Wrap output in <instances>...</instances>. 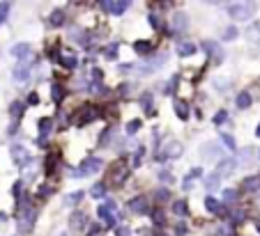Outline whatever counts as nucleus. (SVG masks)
Returning a JSON list of instances; mask_svg holds the SVG:
<instances>
[{
    "label": "nucleus",
    "instance_id": "5701e85b",
    "mask_svg": "<svg viewBox=\"0 0 260 236\" xmlns=\"http://www.w3.org/2000/svg\"><path fill=\"white\" fill-rule=\"evenodd\" d=\"M133 51L140 53V55H150V53H152V44L145 41V39H138L136 44H133Z\"/></svg>",
    "mask_w": 260,
    "mask_h": 236
},
{
    "label": "nucleus",
    "instance_id": "473e14b6",
    "mask_svg": "<svg viewBox=\"0 0 260 236\" xmlns=\"http://www.w3.org/2000/svg\"><path fill=\"white\" fill-rule=\"evenodd\" d=\"M152 220H154V225H159V227H161V225L166 223V213H164V211H161V209L152 211Z\"/></svg>",
    "mask_w": 260,
    "mask_h": 236
},
{
    "label": "nucleus",
    "instance_id": "7c9ffc66",
    "mask_svg": "<svg viewBox=\"0 0 260 236\" xmlns=\"http://www.w3.org/2000/svg\"><path fill=\"white\" fill-rule=\"evenodd\" d=\"M235 37H237V28H233V26L226 28V30H223V34H221V39H223V41H233Z\"/></svg>",
    "mask_w": 260,
    "mask_h": 236
},
{
    "label": "nucleus",
    "instance_id": "09e8293b",
    "mask_svg": "<svg viewBox=\"0 0 260 236\" xmlns=\"http://www.w3.org/2000/svg\"><path fill=\"white\" fill-rule=\"evenodd\" d=\"M138 126H140V122H131V124H127V133H136L138 131Z\"/></svg>",
    "mask_w": 260,
    "mask_h": 236
},
{
    "label": "nucleus",
    "instance_id": "7ed1b4c3",
    "mask_svg": "<svg viewBox=\"0 0 260 236\" xmlns=\"http://www.w3.org/2000/svg\"><path fill=\"white\" fill-rule=\"evenodd\" d=\"M35 218H37V211H35L33 206H30V204H26L23 209H19V211H16V220H19V223H21V227H23L26 232H30V230H33Z\"/></svg>",
    "mask_w": 260,
    "mask_h": 236
},
{
    "label": "nucleus",
    "instance_id": "20e7f679",
    "mask_svg": "<svg viewBox=\"0 0 260 236\" xmlns=\"http://www.w3.org/2000/svg\"><path fill=\"white\" fill-rule=\"evenodd\" d=\"M35 58H28V60H19V65L14 67V71H12V78L19 83V85H23L28 78H30V62H33Z\"/></svg>",
    "mask_w": 260,
    "mask_h": 236
},
{
    "label": "nucleus",
    "instance_id": "f704fd0d",
    "mask_svg": "<svg viewBox=\"0 0 260 236\" xmlns=\"http://www.w3.org/2000/svg\"><path fill=\"white\" fill-rule=\"evenodd\" d=\"M226 122H228V112L226 110H219L217 115H214V124H217V126L226 124Z\"/></svg>",
    "mask_w": 260,
    "mask_h": 236
},
{
    "label": "nucleus",
    "instance_id": "c9c22d12",
    "mask_svg": "<svg viewBox=\"0 0 260 236\" xmlns=\"http://www.w3.org/2000/svg\"><path fill=\"white\" fill-rule=\"evenodd\" d=\"M51 126H53V122H51L48 117L42 119V122H40V131H42V135H46V133L51 131Z\"/></svg>",
    "mask_w": 260,
    "mask_h": 236
},
{
    "label": "nucleus",
    "instance_id": "603ef678",
    "mask_svg": "<svg viewBox=\"0 0 260 236\" xmlns=\"http://www.w3.org/2000/svg\"><path fill=\"white\" fill-rule=\"evenodd\" d=\"M207 2H212V5H219V2H223V0H207Z\"/></svg>",
    "mask_w": 260,
    "mask_h": 236
},
{
    "label": "nucleus",
    "instance_id": "e433bc0d",
    "mask_svg": "<svg viewBox=\"0 0 260 236\" xmlns=\"http://www.w3.org/2000/svg\"><path fill=\"white\" fill-rule=\"evenodd\" d=\"M140 105H143L145 110H152V94L150 92L143 94V97H140Z\"/></svg>",
    "mask_w": 260,
    "mask_h": 236
},
{
    "label": "nucleus",
    "instance_id": "9d476101",
    "mask_svg": "<svg viewBox=\"0 0 260 236\" xmlns=\"http://www.w3.org/2000/svg\"><path fill=\"white\" fill-rule=\"evenodd\" d=\"M87 225V216L83 213V211H74L72 218H69V227H72V232H83Z\"/></svg>",
    "mask_w": 260,
    "mask_h": 236
},
{
    "label": "nucleus",
    "instance_id": "6e6d98bb",
    "mask_svg": "<svg viewBox=\"0 0 260 236\" xmlns=\"http://www.w3.org/2000/svg\"><path fill=\"white\" fill-rule=\"evenodd\" d=\"M258 154H260V151H258Z\"/></svg>",
    "mask_w": 260,
    "mask_h": 236
},
{
    "label": "nucleus",
    "instance_id": "6e6552de",
    "mask_svg": "<svg viewBox=\"0 0 260 236\" xmlns=\"http://www.w3.org/2000/svg\"><path fill=\"white\" fill-rule=\"evenodd\" d=\"M127 209L131 211V213H147V211H150V202H147L145 195H136L127 202Z\"/></svg>",
    "mask_w": 260,
    "mask_h": 236
},
{
    "label": "nucleus",
    "instance_id": "6ab92c4d",
    "mask_svg": "<svg viewBox=\"0 0 260 236\" xmlns=\"http://www.w3.org/2000/svg\"><path fill=\"white\" fill-rule=\"evenodd\" d=\"M196 51H198V48H196V44H191V41H184V44H180V46H177L180 58H191Z\"/></svg>",
    "mask_w": 260,
    "mask_h": 236
},
{
    "label": "nucleus",
    "instance_id": "f8f14e48",
    "mask_svg": "<svg viewBox=\"0 0 260 236\" xmlns=\"http://www.w3.org/2000/svg\"><path fill=\"white\" fill-rule=\"evenodd\" d=\"M12 55H14L16 60H28V58H33V51H30V44H26V41H21V44L12 46Z\"/></svg>",
    "mask_w": 260,
    "mask_h": 236
},
{
    "label": "nucleus",
    "instance_id": "ddd939ff",
    "mask_svg": "<svg viewBox=\"0 0 260 236\" xmlns=\"http://www.w3.org/2000/svg\"><path fill=\"white\" fill-rule=\"evenodd\" d=\"M242 190L244 193H258L260 190V174H251L242 181Z\"/></svg>",
    "mask_w": 260,
    "mask_h": 236
},
{
    "label": "nucleus",
    "instance_id": "8fccbe9b",
    "mask_svg": "<svg viewBox=\"0 0 260 236\" xmlns=\"http://www.w3.org/2000/svg\"><path fill=\"white\" fill-rule=\"evenodd\" d=\"M175 232H177V236H184V234H187V225H177V227H175Z\"/></svg>",
    "mask_w": 260,
    "mask_h": 236
},
{
    "label": "nucleus",
    "instance_id": "39448f33",
    "mask_svg": "<svg viewBox=\"0 0 260 236\" xmlns=\"http://www.w3.org/2000/svg\"><path fill=\"white\" fill-rule=\"evenodd\" d=\"M99 170H101V161L97 156H92V158H86L79 165V170H76L74 177H87V174H94V172H99Z\"/></svg>",
    "mask_w": 260,
    "mask_h": 236
},
{
    "label": "nucleus",
    "instance_id": "5fc2aeb1",
    "mask_svg": "<svg viewBox=\"0 0 260 236\" xmlns=\"http://www.w3.org/2000/svg\"><path fill=\"white\" fill-rule=\"evenodd\" d=\"M256 135H260V124H258V126H256Z\"/></svg>",
    "mask_w": 260,
    "mask_h": 236
},
{
    "label": "nucleus",
    "instance_id": "37998d69",
    "mask_svg": "<svg viewBox=\"0 0 260 236\" xmlns=\"http://www.w3.org/2000/svg\"><path fill=\"white\" fill-rule=\"evenodd\" d=\"M37 103H40V94L30 92V97H28V105H37Z\"/></svg>",
    "mask_w": 260,
    "mask_h": 236
},
{
    "label": "nucleus",
    "instance_id": "cd10ccee",
    "mask_svg": "<svg viewBox=\"0 0 260 236\" xmlns=\"http://www.w3.org/2000/svg\"><path fill=\"white\" fill-rule=\"evenodd\" d=\"M237 200H240V195H237V190H233V188H226V190H223V202L233 204V202H237Z\"/></svg>",
    "mask_w": 260,
    "mask_h": 236
},
{
    "label": "nucleus",
    "instance_id": "bb28decb",
    "mask_svg": "<svg viewBox=\"0 0 260 236\" xmlns=\"http://www.w3.org/2000/svg\"><path fill=\"white\" fill-rule=\"evenodd\" d=\"M131 5V0H118V2H115V7H113V14L115 16H120V14H125L127 12V7Z\"/></svg>",
    "mask_w": 260,
    "mask_h": 236
},
{
    "label": "nucleus",
    "instance_id": "49530a36",
    "mask_svg": "<svg viewBox=\"0 0 260 236\" xmlns=\"http://www.w3.org/2000/svg\"><path fill=\"white\" fill-rule=\"evenodd\" d=\"M101 7H104V9H106V12H113L115 2H113V0H101Z\"/></svg>",
    "mask_w": 260,
    "mask_h": 236
},
{
    "label": "nucleus",
    "instance_id": "aec40b11",
    "mask_svg": "<svg viewBox=\"0 0 260 236\" xmlns=\"http://www.w3.org/2000/svg\"><path fill=\"white\" fill-rule=\"evenodd\" d=\"M175 115H177V119L187 122L189 119V105L184 103V101H175Z\"/></svg>",
    "mask_w": 260,
    "mask_h": 236
},
{
    "label": "nucleus",
    "instance_id": "f3484780",
    "mask_svg": "<svg viewBox=\"0 0 260 236\" xmlns=\"http://www.w3.org/2000/svg\"><path fill=\"white\" fill-rule=\"evenodd\" d=\"M23 110H26V103H23V101H14V103L9 105V115H12L14 122L23 117Z\"/></svg>",
    "mask_w": 260,
    "mask_h": 236
},
{
    "label": "nucleus",
    "instance_id": "79ce46f5",
    "mask_svg": "<svg viewBox=\"0 0 260 236\" xmlns=\"http://www.w3.org/2000/svg\"><path fill=\"white\" fill-rule=\"evenodd\" d=\"M106 58H108V60H115V58H118V44H111V46L106 48Z\"/></svg>",
    "mask_w": 260,
    "mask_h": 236
},
{
    "label": "nucleus",
    "instance_id": "c756f323",
    "mask_svg": "<svg viewBox=\"0 0 260 236\" xmlns=\"http://www.w3.org/2000/svg\"><path fill=\"white\" fill-rule=\"evenodd\" d=\"M173 26H175V30H184V28H187V16H184V14H175Z\"/></svg>",
    "mask_w": 260,
    "mask_h": 236
},
{
    "label": "nucleus",
    "instance_id": "0eeeda50",
    "mask_svg": "<svg viewBox=\"0 0 260 236\" xmlns=\"http://www.w3.org/2000/svg\"><path fill=\"white\" fill-rule=\"evenodd\" d=\"M115 202L113 200H108V202H104L99 206V209H97V213H99V218H104V220H106V225L108 227H111V230H113L115 227Z\"/></svg>",
    "mask_w": 260,
    "mask_h": 236
},
{
    "label": "nucleus",
    "instance_id": "4be33fe9",
    "mask_svg": "<svg viewBox=\"0 0 260 236\" xmlns=\"http://www.w3.org/2000/svg\"><path fill=\"white\" fill-rule=\"evenodd\" d=\"M48 23L53 28H60L62 23H65V12H62V9H53L51 16H48Z\"/></svg>",
    "mask_w": 260,
    "mask_h": 236
},
{
    "label": "nucleus",
    "instance_id": "a18cd8bd",
    "mask_svg": "<svg viewBox=\"0 0 260 236\" xmlns=\"http://www.w3.org/2000/svg\"><path fill=\"white\" fill-rule=\"evenodd\" d=\"M175 85H177V76H175V78L168 83V87L164 90V92H166V94H173V92H175Z\"/></svg>",
    "mask_w": 260,
    "mask_h": 236
},
{
    "label": "nucleus",
    "instance_id": "c85d7f7f",
    "mask_svg": "<svg viewBox=\"0 0 260 236\" xmlns=\"http://www.w3.org/2000/svg\"><path fill=\"white\" fill-rule=\"evenodd\" d=\"M247 34H249V39H260V21H256V23H251V28L247 30Z\"/></svg>",
    "mask_w": 260,
    "mask_h": 236
},
{
    "label": "nucleus",
    "instance_id": "c03bdc74",
    "mask_svg": "<svg viewBox=\"0 0 260 236\" xmlns=\"http://www.w3.org/2000/svg\"><path fill=\"white\" fill-rule=\"evenodd\" d=\"M159 179L164 184H173V177H171V172H159Z\"/></svg>",
    "mask_w": 260,
    "mask_h": 236
},
{
    "label": "nucleus",
    "instance_id": "4c0bfd02",
    "mask_svg": "<svg viewBox=\"0 0 260 236\" xmlns=\"http://www.w3.org/2000/svg\"><path fill=\"white\" fill-rule=\"evenodd\" d=\"M81 200H83V190H76V193H72L67 197V204H79Z\"/></svg>",
    "mask_w": 260,
    "mask_h": 236
},
{
    "label": "nucleus",
    "instance_id": "393cba45",
    "mask_svg": "<svg viewBox=\"0 0 260 236\" xmlns=\"http://www.w3.org/2000/svg\"><path fill=\"white\" fill-rule=\"evenodd\" d=\"M51 99H53L55 103H60L62 99H65V87H62L60 83H55V85L51 87Z\"/></svg>",
    "mask_w": 260,
    "mask_h": 236
},
{
    "label": "nucleus",
    "instance_id": "412c9836",
    "mask_svg": "<svg viewBox=\"0 0 260 236\" xmlns=\"http://www.w3.org/2000/svg\"><path fill=\"white\" fill-rule=\"evenodd\" d=\"M235 103H237V108H240V110H247V108H251V103H254V101H251V94H249V92H240V94H237V101H235Z\"/></svg>",
    "mask_w": 260,
    "mask_h": 236
},
{
    "label": "nucleus",
    "instance_id": "de8ad7c7",
    "mask_svg": "<svg viewBox=\"0 0 260 236\" xmlns=\"http://www.w3.org/2000/svg\"><path fill=\"white\" fill-rule=\"evenodd\" d=\"M115 236H131V232L127 227H115Z\"/></svg>",
    "mask_w": 260,
    "mask_h": 236
},
{
    "label": "nucleus",
    "instance_id": "1a4fd4ad",
    "mask_svg": "<svg viewBox=\"0 0 260 236\" xmlns=\"http://www.w3.org/2000/svg\"><path fill=\"white\" fill-rule=\"evenodd\" d=\"M235 168H237V161H235L233 156H226V158H219V163H217V172H219L221 177L226 179L230 177L235 172Z\"/></svg>",
    "mask_w": 260,
    "mask_h": 236
},
{
    "label": "nucleus",
    "instance_id": "a211bd4d",
    "mask_svg": "<svg viewBox=\"0 0 260 236\" xmlns=\"http://www.w3.org/2000/svg\"><path fill=\"white\" fill-rule=\"evenodd\" d=\"M203 51H205L207 55H212V58H217V60H221V58H223V53L219 51V46H217L214 41H203Z\"/></svg>",
    "mask_w": 260,
    "mask_h": 236
},
{
    "label": "nucleus",
    "instance_id": "58836bf2",
    "mask_svg": "<svg viewBox=\"0 0 260 236\" xmlns=\"http://www.w3.org/2000/svg\"><path fill=\"white\" fill-rule=\"evenodd\" d=\"M104 190H106V184H94L92 186V197H104Z\"/></svg>",
    "mask_w": 260,
    "mask_h": 236
},
{
    "label": "nucleus",
    "instance_id": "864d4df0",
    "mask_svg": "<svg viewBox=\"0 0 260 236\" xmlns=\"http://www.w3.org/2000/svg\"><path fill=\"white\" fill-rule=\"evenodd\" d=\"M154 236H166V234L164 232H154Z\"/></svg>",
    "mask_w": 260,
    "mask_h": 236
},
{
    "label": "nucleus",
    "instance_id": "9b49d317",
    "mask_svg": "<svg viewBox=\"0 0 260 236\" xmlns=\"http://www.w3.org/2000/svg\"><path fill=\"white\" fill-rule=\"evenodd\" d=\"M182 151H184L182 142H177V140H171V142H166V147H164V156H166V158H180Z\"/></svg>",
    "mask_w": 260,
    "mask_h": 236
},
{
    "label": "nucleus",
    "instance_id": "423d86ee",
    "mask_svg": "<svg viewBox=\"0 0 260 236\" xmlns=\"http://www.w3.org/2000/svg\"><path fill=\"white\" fill-rule=\"evenodd\" d=\"M9 154H12V161L19 165V168L30 163V154H28V149L23 144H12V147H9Z\"/></svg>",
    "mask_w": 260,
    "mask_h": 236
},
{
    "label": "nucleus",
    "instance_id": "dca6fc26",
    "mask_svg": "<svg viewBox=\"0 0 260 236\" xmlns=\"http://www.w3.org/2000/svg\"><path fill=\"white\" fill-rule=\"evenodd\" d=\"M221 179H223V177H221L219 172L214 170L212 174H207V177L203 179V184H205V188H207V190H217V188L221 186Z\"/></svg>",
    "mask_w": 260,
    "mask_h": 236
},
{
    "label": "nucleus",
    "instance_id": "b1692460",
    "mask_svg": "<svg viewBox=\"0 0 260 236\" xmlns=\"http://www.w3.org/2000/svg\"><path fill=\"white\" fill-rule=\"evenodd\" d=\"M173 213H175V216H187V213H189L187 202H184V200H175V202H173Z\"/></svg>",
    "mask_w": 260,
    "mask_h": 236
},
{
    "label": "nucleus",
    "instance_id": "ea45409f",
    "mask_svg": "<svg viewBox=\"0 0 260 236\" xmlns=\"http://www.w3.org/2000/svg\"><path fill=\"white\" fill-rule=\"evenodd\" d=\"M168 200H171V193H168V188L157 190V202H168Z\"/></svg>",
    "mask_w": 260,
    "mask_h": 236
},
{
    "label": "nucleus",
    "instance_id": "f03ea898",
    "mask_svg": "<svg viewBox=\"0 0 260 236\" xmlns=\"http://www.w3.org/2000/svg\"><path fill=\"white\" fill-rule=\"evenodd\" d=\"M129 177V161L127 158H118L115 163H111L108 168V181L111 186H122Z\"/></svg>",
    "mask_w": 260,
    "mask_h": 236
},
{
    "label": "nucleus",
    "instance_id": "4468645a",
    "mask_svg": "<svg viewBox=\"0 0 260 236\" xmlns=\"http://www.w3.org/2000/svg\"><path fill=\"white\" fill-rule=\"evenodd\" d=\"M205 209L210 211V213H214V216H221V213H226L223 204H221L219 200H214L212 195H207V197H205Z\"/></svg>",
    "mask_w": 260,
    "mask_h": 236
},
{
    "label": "nucleus",
    "instance_id": "2eb2a0df",
    "mask_svg": "<svg viewBox=\"0 0 260 236\" xmlns=\"http://www.w3.org/2000/svg\"><path fill=\"white\" fill-rule=\"evenodd\" d=\"M94 115H97V112H94L92 105H83L79 110V115H76V119H79V124L83 126V124H87V122H92Z\"/></svg>",
    "mask_w": 260,
    "mask_h": 236
},
{
    "label": "nucleus",
    "instance_id": "f257e3e1",
    "mask_svg": "<svg viewBox=\"0 0 260 236\" xmlns=\"http://www.w3.org/2000/svg\"><path fill=\"white\" fill-rule=\"evenodd\" d=\"M251 14H254V2L251 0H230V5H228V16L233 21H244L251 19Z\"/></svg>",
    "mask_w": 260,
    "mask_h": 236
},
{
    "label": "nucleus",
    "instance_id": "3c124183",
    "mask_svg": "<svg viewBox=\"0 0 260 236\" xmlns=\"http://www.w3.org/2000/svg\"><path fill=\"white\" fill-rule=\"evenodd\" d=\"M150 23H152V26L157 28V30H159V19H157V16H154V14H150Z\"/></svg>",
    "mask_w": 260,
    "mask_h": 236
},
{
    "label": "nucleus",
    "instance_id": "72a5a7b5",
    "mask_svg": "<svg viewBox=\"0 0 260 236\" xmlns=\"http://www.w3.org/2000/svg\"><path fill=\"white\" fill-rule=\"evenodd\" d=\"M7 14H9V2H7V0H2V2H0V26L5 23Z\"/></svg>",
    "mask_w": 260,
    "mask_h": 236
},
{
    "label": "nucleus",
    "instance_id": "2f4dec72",
    "mask_svg": "<svg viewBox=\"0 0 260 236\" xmlns=\"http://www.w3.org/2000/svg\"><path fill=\"white\" fill-rule=\"evenodd\" d=\"M221 142L226 144V147H228L230 151H237V144H235L233 135H228V133H223V135H221Z\"/></svg>",
    "mask_w": 260,
    "mask_h": 236
},
{
    "label": "nucleus",
    "instance_id": "a878e982",
    "mask_svg": "<svg viewBox=\"0 0 260 236\" xmlns=\"http://www.w3.org/2000/svg\"><path fill=\"white\" fill-rule=\"evenodd\" d=\"M60 65L65 67V69H74V67H76V55H72V53H62Z\"/></svg>",
    "mask_w": 260,
    "mask_h": 236
},
{
    "label": "nucleus",
    "instance_id": "a19ab883",
    "mask_svg": "<svg viewBox=\"0 0 260 236\" xmlns=\"http://www.w3.org/2000/svg\"><path fill=\"white\" fill-rule=\"evenodd\" d=\"M87 236H104V227L94 223L92 227H90V232H87Z\"/></svg>",
    "mask_w": 260,
    "mask_h": 236
}]
</instances>
